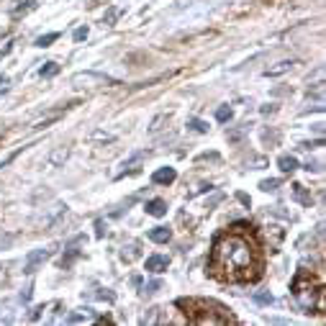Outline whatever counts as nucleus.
Listing matches in <instances>:
<instances>
[{
	"mask_svg": "<svg viewBox=\"0 0 326 326\" xmlns=\"http://www.w3.org/2000/svg\"><path fill=\"white\" fill-rule=\"evenodd\" d=\"M198 160H211V162H218V154H216V152H211V154L206 152V154H200Z\"/></svg>",
	"mask_w": 326,
	"mask_h": 326,
	"instance_id": "obj_31",
	"label": "nucleus"
},
{
	"mask_svg": "<svg viewBox=\"0 0 326 326\" xmlns=\"http://www.w3.org/2000/svg\"><path fill=\"white\" fill-rule=\"evenodd\" d=\"M293 195H296V200H300V203L303 206H311L313 203V198H311V193H308V190L306 188H303V185H293Z\"/></svg>",
	"mask_w": 326,
	"mask_h": 326,
	"instance_id": "obj_13",
	"label": "nucleus"
},
{
	"mask_svg": "<svg viewBox=\"0 0 326 326\" xmlns=\"http://www.w3.org/2000/svg\"><path fill=\"white\" fill-rule=\"evenodd\" d=\"M188 129H193V131H198V134H206V131H208V123L200 121V118H190V121H188Z\"/></svg>",
	"mask_w": 326,
	"mask_h": 326,
	"instance_id": "obj_15",
	"label": "nucleus"
},
{
	"mask_svg": "<svg viewBox=\"0 0 326 326\" xmlns=\"http://www.w3.org/2000/svg\"><path fill=\"white\" fill-rule=\"evenodd\" d=\"M10 49H13V44H8L5 49H0V59H3V57H8V54H10Z\"/></svg>",
	"mask_w": 326,
	"mask_h": 326,
	"instance_id": "obj_36",
	"label": "nucleus"
},
{
	"mask_svg": "<svg viewBox=\"0 0 326 326\" xmlns=\"http://www.w3.org/2000/svg\"><path fill=\"white\" fill-rule=\"evenodd\" d=\"M57 39H59V33H44V36L36 39V47H41V49H44V47H52Z\"/></svg>",
	"mask_w": 326,
	"mask_h": 326,
	"instance_id": "obj_14",
	"label": "nucleus"
},
{
	"mask_svg": "<svg viewBox=\"0 0 326 326\" xmlns=\"http://www.w3.org/2000/svg\"><path fill=\"white\" fill-rule=\"evenodd\" d=\"M95 229H98V231H95L98 237H103V221H98V223H95Z\"/></svg>",
	"mask_w": 326,
	"mask_h": 326,
	"instance_id": "obj_37",
	"label": "nucleus"
},
{
	"mask_svg": "<svg viewBox=\"0 0 326 326\" xmlns=\"http://www.w3.org/2000/svg\"><path fill=\"white\" fill-rule=\"evenodd\" d=\"M90 316V313H70V316H67V324H80V321H85Z\"/></svg>",
	"mask_w": 326,
	"mask_h": 326,
	"instance_id": "obj_24",
	"label": "nucleus"
},
{
	"mask_svg": "<svg viewBox=\"0 0 326 326\" xmlns=\"http://www.w3.org/2000/svg\"><path fill=\"white\" fill-rule=\"evenodd\" d=\"M164 121H167V113H162V116H157V118L152 121V126H149V131H160Z\"/></svg>",
	"mask_w": 326,
	"mask_h": 326,
	"instance_id": "obj_25",
	"label": "nucleus"
},
{
	"mask_svg": "<svg viewBox=\"0 0 326 326\" xmlns=\"http://www.w3.org/2000/svg\"><path fill=\"white\" fill-rule=\"evenodd\" d=\"M0 33H3V26H0Z\"/></svg>",
	"mask_w": 326,
	"mask_h": 326,
	"instance_id": "obj_39",
	"label": "nucleus"
},
{
	"mask_svg": "<svg viewBox=\"0 0 326 326\" xmlns=\"http://www.w3.org/2000/svg\"><path fill=\"white\" fill-rule=\"evenodd\" d=\"M21 300H24V303H28V300H31V288H26L24 293H21Z\"/></svg>",
	"mask_w": 326,
	"mask_h": 326,
	"instance_id": "obj_35",
	"label": "nucleus"
},
{
	"mask_svg": "<svg viewBox=\"0 0 326 326\" xmlns=\"http://www.w3.org/2000/svg\"><path fill=\"white\" fill-rule=\"evenodd\" d=\"M246 229H249V223L239 221L229 231L216 237L208 262L213 277L223 280V283H246V280H257L262 275L260 249Z\"/></svg>",
	"mask_w": 326,
	"mask_h": 326,
	"instance_id": "obj_1",
	"label": "nucleus"
},
{
	"mask_svg": "<svg viewBox=\"0 0 326 326\" xmlns=\"http://www.w3.org/2000/svg\"><path fill=\"white\" fill-rule=\"evenodd\" d=\"M167 267H170V260H167L164 254H152V257H147V270H149V272L160 275V272H164Z\"/></svg>",
	"mask_w": 326,
	"mask_h": 326,
	"instance_id": "obj_6",
	"label": "nucleus"
},
{
	"mask_svg": "<svg viewBox=\"0 0 326 326\" xmlns=\"http://www.w3.org/2000/svg\"><path fill=\"white\" fill-rule=\"evenodd\" d=\"M98 300H108V303H113L116 300V293H110V290H106V293H103V290H98V293H93Z\"/></svg>",
	"mask_w": 326,
	"mask_h": 326,
	"instance_id": "obj_22",
	"label": "nucleus"
},
{
	"mask_svg": "<svg viewBox=\"0 0 326 326\" xmlns=\"http://www.w3.org/2000/svg\"><path fill=\"white\" fill-rule=\"evenodd\" d=\"M13 239H16V234H3V231H0V249H5Z\"/></svg>",
	"mask_w": 326,
	"mask_h": 326,
	"instance_id": "obj_26",
	"label": "nucleus"
},
{
	"mask_svg": "<svg viewBox=\"0 0 326 326\" xmlns=\"http://www.w3.org/2000/svg\"><path fill=\"white\" fill-rule=\"evenodd\" d=\"M237 198L242 200L244 206H249V203H252V200H249V195H246V193H237Z\"/></svg>",
	"mask_w": 326,
	"mask_h": 326,
	"instance_id": "obj_34",
	"label": "nucleus"
},
{
	"mask_svg": "<svg viewBox=\"0 0 326 326\" xmlns=\"http://www.w3.org/2000/svg\"><path fill=\"white\" fill-rule=\"evenodd\" d=\"M77 257H80V249H70V252L62 257V267H64V270H67V267H72V262L77 260Z\"/></svg>",
	"mask_w": 326,
	"mask_h": 326,
	"instance_id": "obj_19",
	"label": "nucleus"
},
{
	"mask_svg": "<svg viewBox=\"0 0 326 326\" xmlns=\"http://www.w3.org/2000/svg\"><path fill=\"white\" fill-rule=\"evenodd\" d=\"M160 288H162V283H160V280H152V283H147V285H144V290H141V293L152 296V293H157Z\"/></svg>",
	"mask_w": 326,
	"mask_h": 326,
	"instance_id": "obj_21",
	"label": "nucleus"
},
{
	"mask_svg": "<svg viewBox=\"0 0 326 326\" xmlns=\"http://www.w3.org/2000/svg\"><path fill=\"white\" fill-rule=\"evenodd\" d=\"M36 8H39L36 0H24L21 5L13 8V18H21V16H26V13H31V10H36Z\"/></svg>",
	"mask_w": 326,
	"mask_h": 326,
	"instance_id": "obj_11",
	"label": "nucleus"
},
{
	"mask_svg": "<svg viewBox=\"0 0 326 326\" xmlns=\"http://www.w3.org/2000/svg\"><path fill=\"white\" fill-rule=\"evenodd\" d=\"M177 306L180 308H188L185 313H188V319L193 321V324H234V321H237L229 311L213 313L211 311V306H213L211 300H185V298H180Z\"/></svg>",
	"mask_w": 326,
	"mask_h": 326,
	"instance_id": "obj_3",
	"label": "nucleus"
},
{
	"mask_svg": "<svg viewBox=\"0 0 326 326\" xmlns=\"http://www.w3.org/2000/svg\"><path fill=\"white\" fill-rule=\"evenodd\" d=\"M231 116H234V110H231L229 106H221V108L216 110V121H221V123H226V121H231Z\"/></svg>",
	"mask_w": 326,
	"mask_h": 326,
	"instance_id": "obj_16",
	"label": "nucleus"
},
{
	"mask_svg": "<svg viewBox=\"0 0 326 326\" xmlns=\"http://www.w3.org/2000/svg\"><path fill=\"white\" fill-rule=\"evenodd\" d=\"M67 157H70V149H67V147H57V149L49 154V164L52 167H59V164L67 162Z\"/></svg>",
	"mask_w": 326,
	"mask_h": 326,
	"instance_id": "obj_9",
	"label": "nucleus"
},
{
	"mask_svg": "<svg viewBox=\"0 0 326 326\" xmlns=\"http://www.w3.org/2000/svg\"><path fill=\"white\" fill-rule=\"evenodd\" d=\"M49 257H52V249H33V252H28L26 262H24V272L26 275H33L39 270V265H44Z\"/></svg>",
	"mask_w": 326,
	"mask_h": 326,
	"instance_id": "obj_4",
	"label": "nucleus"
},
{
	"mask_svg": "<svg viewBox=\"0 0 326 326\" xmlns=\"http://www.w3.org/2000/svg\"><path fill=\"white\" fill-rule=\"evenodd\" d=\"M293 296L298 300V306L306 313H313L316 308H324V285L313 283L306 270H300V272L296 275V280H293Z\"/></svg>",
	"mask_w": 326,
	"mask_h": 326,
	"instance_id": "obj_2",
	"label": "nucleus"
},
{
	"mask_svg": "<svg viewBox=\"0 0 326 326\" xmlns=\"http://www.w3.org/2000/svg\"><path fill=\"white\" fill-rule=\"evenodd\" d=\"M118 16H121V10H118V8H108V13L103 16V24H106V26H113Z\"/></svg>",
	"mask_w": 326,
	"mask_h": 326,
	"instance_id": "obj_20",
	"label": "nucleus"
},
{
	"mask_svg": "<svg viewBox=\"0 0 326 326\" xmlns=\"http://www.w3.org/2000/svg\"><path fill=\"white\" fill-rule=\"evenodd\" d=\"M57 118H59V116H49V118H44V121H39V123H33V129H47L49 123H54Z\"/></svg>",
	"mask_w": 326,
	"mask_h": 326,
	"instance_id": "obj_28",
	"label": "nucleus"
},
{
	"mask_svg": "<svg viewBox=\"0 0 326 326\" xmlns=\"http://www.w3.org/2000/svg\"><path fill=\"white\" fill-rule=\"evenodd\" d=\"M260 110H262V113L267 116V113H275V110H277V106H262Z\"/></svg>",
	"mask_w": 326,
	"mask_h": 326,
	"instance_id": "obj_33",
	"label": "nucleus"
},
{
	"mask_svg": "<svg viewBox=\"0 0 326 326\" xmlns=\"http://www.w3.org/2000/svg\"><path fill=\"white\" fill-rule=\"evenodd\" d=\"M149 239L157 242V244H167L172 239V231L167 226H154V229H149Z\"/></svg>",
	"mask_w": 326,
	"mask_h": 326,
	"instance_id": "obj_7",
	"label": "nucleus"
},
{
	"mask_svg": "<svg viewBox=\"0 0 326 326\" xmlns=\"http://www.w3.org/2000/svg\"><path fill=\"white\" fill-rule=\"evenodd\" d=\"M57 72H59V64L57 62H47V64L41 67V77H54Z\"/></svg>",
	"mask_w": 326,
	"mask_h": 326,
	"instance_id": "obj_17",
	"label": "nucleus"
},
{
	"mask_svg": "<svg viewBox=\"0 0 326 326\" xmlns=\"http://www.w3.org/2000/svg\"><path fill=\"white\" fill-rule=\"evenodd\" d=\"M242 136H244V129H239V131H231V134H229V141H239Z\"/></svg>",
	"mask_w": 326,
	"mask_h": 326,
	"instance_id": "obj_30",
	"label": "nucleus"
},
{
	"mask_svg": "<svg viewBox=\"0 0 326 326\" xmlns=\"http://www.w3.org/2000/svg\"><path fill=\"white\" fill-rule=\"evenodd\" d=\"M144 208H147V213H149V216H157V218H160V216H164V213H167V203H164V200H160V198L149 200V203L144 206Z\"/></svg>",
	"mask_w": 326,
	"mask_h": 326,
	"instance_id": "obj_8",
	"label": "nucleus"
},
{
	"mask_svg": "<svg viewBox=\"0 0 326 326\" xmlns=\"http://www.w3.org/2000/svg\"><path fill=\"white\" fill-rule=\"evenodd\" d=\"M90 3H98V0H90Z\"/></svg>",
	"mask_w": 326,
	"mask_h": 326,
	"instance_id": "obj_38",
	"label": "nucleus"
},
{
	"mask_svg": "<svg viewBox=\"0 0 326 326\" xmlns=\"http://www.w3.org/2000/svg\"><path fill=\"white\" fill-rule=\"evenodd\" d=\"M221 200H223V195H221V193H218V195H213V198L208 200V203H206V208L211 211V208H213V206H216V203H221Z\"/></svg>",
	"mask_w": 326,
	"mask_h": 326,
	"instance_id": "obj_29",
	"label": "nucleus"
},
{
	"mask_svg": "<svg viewBox=\"0 0 326 326\" xmlns=\"http://www.w3.org/2000/svg\"><path fill=\"white\" fill-rule=\"evenodd\" d=\"M260 188L265 190V193H272V190H277V188H280V180H277V177H270V180H262V183H260Z\"/></svg>",
	"mask_w": 326,
	"mask_h": 326,
	"instance_id": "obj_18",
	"label": "nucleus"
},
{
	"mask_svg": "<svg viewBox=\"0 0 326 326\" xmlns=\"http://www.w3.org/2000/svg\"><path fill=\"white\" fill-rule=\"evenodd\" d=\"M72 39H75V41H85V39H87V26H80V28H75Z\"/></svg>",
	"mask_w": 326,
	"mask_h": 326,
	"instance_id": "obj_23",
	"label": "nucleus"
},
{
	"mask_svg": "<svg viewBox=\"0 0 326 326\" xmlns=\"http://www.w3.org/2000/svg\"><path fill=\"white\" fill-rule=\"evenodd\" d=\"M175 177H177L175 167H160V170L152 175V183H154V185H172Z\"/></svg>",
	"mask_w": 326,
	"mask_h": 326,
	"instance_id": "obj_5",
	"label": "nucleus"
},
{
	"mask_svg": "<svg viewBox=\"0 0 326 326\" xmlns=\"http://www.w3.org/2000/svg\"><path fill=\"white\" fill-rule=\"evenodd\" d=\"M296 62H277L275 67H270V70H265V77H277V75H285L288 70H290V67H293Z\"/></svg>",
	"mask_w": 326,
	"mask_h": 326,
	"instance_id": "obj_12",
	"label": "nucleus"
},
{
	"mask_svg": "<svg viewBox=\"0 0 326 326\" xmlns=\"http://www.w3.org/2000/svg\"><path fill=\"white\" fill-rule=\"evenodd\" d=\"M93 136H95V139H106V141H113V136H110V134H103V131H95Z\"/></svg>",
	"mask_w": 326,
	"mask_h": 326,
	"instance_id": "obj_32",
	"label": "nucleus"
},
{
	"mask_svg": "<svg viewBox=\"0 0 326 326\" xmlns=\"http://www.w3.org/2000/svg\"><path fill=\"white\" fill-rule=\"evenodd\" d=\"M277 167H280L283 172H293V170H298L300 164H298V160H296L293 154H283V157L277 160Z\"/></svg>",
	"mask_w": 326,
	"mask_h": 326,
	"instance_id": "obj_10",
	"label": "nucleus"
},
{
	"mask_svg": "<svg viewBox=\"0 0 326 326\" xmlns=\"http://www.w3.org/2000/svg\"><path fill=\"white\" fill-rule=\"evenodd\" d=\"M254 300H257V303H262V306H270V303H272V296H270V293H257Z\"/></svg>",
	"mask_w": 326,
	"mask_h": 326,
	"instance_id": "obj_27",
	"label": "nucleus"
}]
</instances>
